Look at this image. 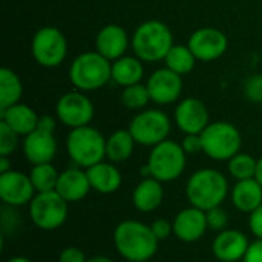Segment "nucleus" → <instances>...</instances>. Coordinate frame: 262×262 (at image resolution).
Instances as JSON below:
<instances>
[{"label":"nucleus","mask_w":262,"mask_h":262,"mask_svg":"<svg viewBox=\"0 0 262 262\" xmlns=\"http://www.w3.org/2000/svg\"><path fill=\"white\" fill-rule=\"evenodd\" d=\"M18 134H15L5 121H0V155L9 157L18 144Z\"/></svg>","instance_id":"2f4dec72"},{"label":"nucleus","mask_w":262,"mask_h":262,"mask_svg":"<svg viewBox=\"0 0 262 262\" xmlns=\"http://www.w3.org/2000/svg\"><path fill=\"white\" fill-rule=\"evenodd\" d=\"M149 100H150V95H149L147 86L141 83L126 86L121 94V103L127 109H132V111L143 109L149 103Z\"/></svg>","instance_id":"7c9ffc66"},{"label":"nucleus","mask_w":262,"mask_h":262,"mask_svg":"<svg viewBox=\"0 0 262 262\" xmlns=\"http://www.w3.org/2000/svg\"><path fill=\"white\" fill-rule=\"evenodd\" d=\"M86 256L84 253L77 249V247H66L64 250H61L60 256H58V262H86Z\"/></svg>","instance_id":"e433bc0d"},{"label":"nucleus","mask_w":262,"mask_h":262,"mask_svg":"<svg viewBox=\"0 0 262 262\" xmlns=\"http://www.w3.org/2000/svg\"><path fill=\"white\" fill-rule=\"evenodd\" d=\"M206 218H207V226L212 230L223 232L229 226V215H227V212L221 206L207 210L206 212Z\"/></svg>","instance_id":"473e14b6"},{"label":"nucleus","mask_w":262,"mask_h":262,"mask_svg":"<svg viewBox=\"0 0 262 262\" xmlns=\"http://www.w3.org/2000/svg\"><path fill=\"white\" fill-rule=\"evenodd\" d=\"M158 243L150 226L135 220L120 223L114 232L117 252L129 262L149 261L157 253Z\"/></svg>","instance_id":"f257e3e1"},{"label":"nucleus","mask_w":262,"mask_h":262,"mask_svg":"<svg viewBox=\"0 0 262 262\" xmlns=\"http://www.w3.org/2000/svg\"><path fill=\"white\" fill-rule=\"evenodd\" d=\"M227 167H229L230 175L236 181H243V180L255 178L258 161L252 155H249V154H236L233 158L229 160V166Z\"/></svg>","instance_id":"c756f323"},{"label":"nucleus","mask_w":262,"mask_h":262,"mask_svg":"<svg viewBox=\"0 0 262 262\" xmlns=\"http://www.w3.org/2000/svg\"><path fill=\"white\" fill-rule=\"evenodd\" d=\"M229 193L226 177L215 169H201L195 172L186 186V195L193 207L204 212L221 206Z\"/></svg>","instance_id":"f03ea898"},{"label":"nucleus","mask_w":262,"mask_h":262,"mask_svg":"<svg viewBox=\"0 0 262 262\" xmlns=\"http://www.w3.org/2000/svg\"><path fill=\"white\" fill-rule=\"evenodd\" d=\"M31 51L32 57L40 66L55 68L66 58L68 43L60 29L46 26L35 32L31 43Z\"/></svg>","instance_id":"9d476101"},{"label":"nucleus","mask_w":262,"mask_h":262,"mask_svg":"<svg viewBox=\"0 0 262 262\" xmlns=\"http://www.w3.org/2000/svg\"><path fill=\"white\" fill-rule=\"evenodd\" d=\"M23 94V86L18 75L8 69H0V111L8 109L18 103Z\"/></svg>","instance_id":"bb28decb"},{"label":"nucleus","mask_w":262,"mask_h":262,"mask_svg":"<svg viewBox=\"0 0 262 262\" xmlns=\"http://www.w3.org/2000/svg\"><path fill=\"white\" fill-rule=\"evenodd\" d=\"M35 189L31 178L18 170L0 173V198L9 207L29 204L35 196Z\"/></svg>","instance_id":"ddd939ff"},{"label":"nucleus","mask_w":262,"mask_h":262,"mask_svg":"<svg viewBox=\"0 0 262 262\" xmlns=\"http://www.w3.org/2000/svg\"><path fill=\"white\" fill-rule=\"evenodd\" d=\"M129 132L132 134L135 143L154 147L167 140V135L170 132V120L161 111H143L132 118L129 124Z\"/></svg>","instance_id":"1a4fd4ad"},{"label":"nucleus","mask_w":262,"mask_h":262,"mask_svg":"<svg viewBox=\"0 0 262 262\" xmlns=\"http://www.w3.org/2000/svg\"><path fill=\"white\" fill-rule=\"evenodd\" d=\"M164 61H166V68H169L170 71H173L180 75H186L195 68L196 57L193 55V52L190 51L189 46L173 45L172 49L167 52Z\"/></svg>","instance_id":"cd10ccee"},{"label":"nucleus","mask_w":262,"mask_h":262,"mask_svg":"<svg viewBox=\"0 0 262 262\" xmlns=\"http://www.w3.org/2000/svg\"><path fill=\"white\" fill-rule=\"evenodd\" d=\"M175 123L186 135H201L210 124L207 106L198 98H184L175 109Z\"/></svg>","instance_id":"2eb2a0df"},{"label":"nucleus","mask_w":262,"mask_h":262,"mask_svg":"<svg viewBox=\"0 0 262 262\" xmlns=\"http://www.w3.org/2000/svg\"><path fill=\"white\" fill-rule=\"evenodd\" d=\"M58 177H60V173L57 172V169L51 163L35 164L29 173V178H31L37 193L55 190Z\"/></svg>","instance_id":"c85d7f7f"},{"label":"nucleus","mask_w":262,"mask_h":262,"mask_svg":"<svg viewBox=\"0 0 262 262\" xmlns=\"http://www.w3.org/2000/svg\"><path fill=\"white\" fill-rule=\"evenodd\" d=\"M86 262H112V259H109L106 256H94V258L88 259Z\"/></svg>","instance_id":"37998d69"},{"label":"nucleus","mask_w":262,"mask_h":262,"mask_svg":"<svg viewBox=\"0 0 262 262\" xmlns=\"http://www.w3.org/2000/svg\"><path fill=\"white\" fill-rule=\"evenodd\" d=\"M243 262H262V239H256L249 246Z\"/></svg>","instance_id":"58836bf2"},{"label":"nucleus","mask_w":262,"mask_h":262,"mask_svg":"<svg viewBox=\"0 0 262 262\" xmlns=\"http://www.w3.org/2000/svg\"><path fill=\"white\" fill-rule=\"evenodd\" d=\"M144 69L138 57H121L112 64V80L120 86H132L140 83Z\"/></svg>","instance_id":"393cba45"},{"label":"nucleus","mask_w":262,"mask_h":262,"mask_svg":"<svg viewBox=\"0 0 262 262\" xmlns=\"http://www.w3.org/2000/svg\"><path fill=\"white\" fill-rule=\"evenodd\" d=\"M111 78L112 64L97 51L78 55L69 68V80L81 92L97 91Z\"/></svg>","instance_id":"20e7f679"},{"label":"nucleus","mask_w":262,"mask_h":262,"mask_svg":"<svg viewBox=\"0 0 262 262\" xmlns=\"http://www.w3.org/2000/svg\"><path fill=\"white\" fill-rule=\"evenodd\" d=\"M147 167L152 178L161 183L173 181L180 178L186 169V152L181 144L166 140L152 147Z\"/></svg>","instance_id":"0eeeda50"},{"label":"nucleus","mask_w":262,"mask_h":262,"mask_svg":"<svg viewBox=\"0 0 262 262\" xmlns=\"http://www.w3.org/2000/svg\"><path fill=\"white\" fill-rule=\"evenodd\" d=\"M92 187H91L86 170L68 169L60 173L55 192L68 203H77L83 200L89 193Z\"/></svg>","instance_id":"aec40b11"},{"label":"nucleus","mask_w":262,"mask_h":262,"mask_svg":"<svg viewBox=\"0 0 262 262\" xmlns=\"http://www.w3.org/2000/svg\"><path fill=\"white\" fill-rule=\"evenodd\" d=\"M249 226H250L252 233H253L258 239H262V204L258 209H255V210L250 213Z\"/></svg>","instance_id":"4c0bfd02"},{"label":"nucleus","mask_w":262,"mask_h":262,"mask_svg":"<svg viewBox=\"0 0 262 262\" xmlns=\"http://www.w3.org/2000/svg\"><path fill=\"white\" fill-rule=\"evenodd\" d=\"M55 114L58 120L72 129L89 126L94 118V104L92 101L80 92H68L57 101Z\"/></svg>","instance_id":"9b49d317"},{"label":"nucleus","mask_w":262,"mask_h":262,"mask_svg":"<svg viewBox=\"0 0 262 262\" xmlns=\"http://www.w3.org/2000/svg\"><path fill=\"white\" fill-rule=\"evenodd\" d=\"M147 91L150 100L157 104H170L177 101L183 91L181 75L169 68L155 71L147 80Z\"/></svg>","instance_id":"4468645a"},{"label":"nucleus","mask_w":262,"mask_h":262,"mask_svg":"<svg viewBox=\"0 0 262 262\" xmlns=\"http://www.w3.org/2000/svg\"><path fill=\"white\" fill-rule=\"evenodd\" d=\"M246 97L253 103H262V74L253 75L246 81L244 86Z\"/></svg>","instance_id":"72a5a7b5"},{"label":"nucleus","mask_w":262,"mask_h":262,"mask_svg":"<svg viewBox=\"0 0 262 262\" xmlns=\"http://www.w3.org/2000/svg\"><path fill=\"white\" fill-rule=\"evenodd\" d=\"M8 262H32L31 259L25 258V256H15V258H11Z\"/></svg>","instance_id":"c03bdc74"},{"label":"nucleus","mask_w":262,"mask_h":262,"mask_svg":"<svg viewBox=\"0 0 262 262\" xmlns=\"http://www.w3.org/2000/svg\"><path fill=\"white\" fill-rule=\"evenodd\" d=\"M135 147V140L132 134L127 130H117L106 140V158L111 163H123L126 161Z\"/></svg>","instance_id":"a878e982"},{"label":"nucleus","mask_w":262,"mask_h":262,"mask_svg":"<svg viewBox=\"0 0 262 262\" xmlns=\"http://www.w3.org/2000/svg\"><path fill=\"white\" fill-rule=\"evenodd\" d=\"M249 239L247 236L239 230L226 229L218 233V236L213 241L212 250L216 259L223 262H236L244 259L247 250H249Z\"/></svg>","instance_id":"a211bd4d"},{"label":"nucleus","mask_w":262,"mask_h":262,"mask_svg":"<svg viewBox=\"0 0 262 262\" xmlns=\"http://www.w3.org/2000/svg\"><path fill=\"white\" fill-rule=\"evenodd\" d=\"M129 38L126 31L120 25H106L100 29L95 38V48L97 52L101 54L109 61H115L121 57H124V52L127 49Z\"/></svg>","instance_id":"6ab92c4d"},{"label":"nucleus","mask_w":262,"mask_h":262,"mask_svg":"<svg viewBox=\"0 0 262 262\" xmlns=\"http://www.w3.org/2000/svg\"><path fill=\"white\" fill-rule=\"evenodd\" d=\"M232 201L239 212L252 213L262 204V186L255 178L236 181L232 190Z\"/></svg>","instance_id":"b1692460"},{"label":"nucleus","mask_w":262,"mask_h":262,"mask_svg":"<svg viewBox=\"0 0 262 262\" xmlns=\"http://www.w3.org/2000/svg\"><path fill=\"white\" fill-rule=\"evenodd\" d=\"M173 233L183 243H195L209 229L206 212L198 207H189L181 210L173 220Z\"/></svg>","instance_id":"f3484780"},{"label":"nucleus","mask_w":262,"mask_h":262,"mask_svg":"<svg viewBox=\"0 0 262 262\" xmlns=\"http://www.w3.org/2000/svg\"><path fill=\"white\" fill-rule=\"evenodd\" d=\"M187 46L190 48L196 60L213 61L227 51L229 40L226 34L216 28H201L190 35Z\"/></svg>","instance_id":"f8f14e48"},{"label":"nucleus","mask_w":262,"mask_h":262,"mask_svg":"<svg viewBox=\"0 0 262 262\" xmlns=\"http://www.w3.org/2000/svg\"><path fill=\"white\" fill-rule=\"evenodd\" d=\"M23 154L32 166L51 163L57 154V140L54 137V132L38 127L32 130L29 135L25 137Z\"/></svg>","instance_id":"dca6fc26"},{"label":"nucleus","mask_w":262,"mask_h":262,"mask_svg":"<svg viewBox=\"0 0 262 262\" xmlns=\"http://www.w3.org/2000/svg\"><path fill=\"white\" fill-rule=\"evenodd\" d=\"M29 218L41 230H55L68 218V201L55 190L35 193L29 203Z\"/></svg>","instance_id":"6e6552de"},{"label":"nucleus","mask_w":262,"mask_h":262,"mask_svg":"<svg viewBox=\"0 0 262 262\" xmlns=\"http://www.w3.org/2000/svg\"><path fill=\"white\" fill-rule=\"evenodd\" d=\"M150 229H152V232H154V235L157 236L158 241H164L173 233V224L169 223L167 220H163V218L155 220L150 224Z\"/></svg>","instance_id":"f704fd0d"},{"label":"nucleus","mask_w":262,"mask_h":262,"mask_svg":"<svg viewBox=\"0 0 262 262\" xmlns=\"http://www.w3.org/2000/svg\"><path fill=\"white\" fill-rule=\"evenodd\" d=\"M86 173H88L91 187L104 195L117 192L123 181L120 170L112 163L101 161V163L86 169Z\"/></svg>","instance_id":"412c9836"},{"label":"nucleus","mask_w":262,"mask_h":262,"mask_svg":"<svg viewBox=\"0 0 262 262\" xmlns=\"http://www.w3.org/2000/svg\"><path fill=\"white\" fill-rule=\"evenodd\" d=\"M173 46V35L169 26L160 20L141 23L132 37V48L141 61L155 63L164 60Z\"/></svg>","instance_id":"7ed1b4c3"},{"label":"nucleus","mask_w":262,"mask_h":262,"mask_svg":"<svg viewBox=\"0 0 262 262\" xmlns=\"http://www.w3.org/2000/svg\"><path fill=\"white\" fill-rule=\"evenodd\" d=\"M38 129H43V130H49V132H54L55 130V120L49 115H43L38 118Z\"/></svg>","instance_id":"ea45409f"},{"label":"nucleus","mask_w":262,"mask_h":262,"mask_svg":"<svg viewBox=\"0 0 262 262\" xmlns=\"http://www.w3.org/2000/svg\"><path fill=\"white\" fill-rule=\"evenodd\" d=\"M0 117H2V121H5L15 134L18 135H29L32 130L37 129L38 126V118L35 111L26 104H14L8 109H3L0 111Z\"/></svg>","instance_id":"4be33fe9"},{"label":"nucleus","mask_w":262,"mask_h":262,"mask_svg":"<svg viewBox=\"0 0 262 262\" xmlns=\"http://www.w3.org/2000/svg\"><path fill=\"white\" fill-rule=\"evenodd\" d=\"M201 140L203 152L216 161H229L236 154H239L243 144L239 130L227 121L210 123L201 132Z\"/></svg>","instance_id":"423d86ee"},{"label":"nucleus","mask_w":262,"mask_h":262,"mask_svg":"<svg viewBox=\"0 0 262 262\" xmlns=\"http://www.w3.org/2000/svg\"><path fill=\"white\" fill-rule=\"evenodd\" d=\"M183 149L186 154L189 155H195V154H200L203 152V140H201V135H195V134H189L184 137L183 143H181Z\"/></svg>","instance_id":"c9c22d12"},{"label":"nucleus","mask_w":262,"mask_h":262,"mask_svg":"<svg viewBox=\"0 0 262 262\" xmlns=\"http://www.w3.org/2000/svg\"><path fill=\"white\" fill-rule=\"evenodd\" d=\"M163 196H164V190H163L161 181L149 177V178H144L135 187L132 201H134V206L137 210L147 213V212L157 210L161 206Z\"/></svg>","instance_id":"5701e85b"},{"label":"nucleus","mask_w":262,"mask_h":262,"mask_svg":"<svg viewBox=\"0 0 262 262\" xmlns=\"http://www.w3.org/2000/svg\"><path fill=\"white\" fill-rule=\"evenodd\" d=\"M66 149L71 160L83 167L89 169L101 163L106 157V140L104 137L91 126L72 129L66 140Z\"/></svg>","instance_id":"39448f33"},{"label":"nucleus","mask_w":262,"mask_h":262,"mask_svg":"<svg viewBox=\"0 0 262 262\" xmlns=\"http://www.w3.org/2000/svg\"><path fill=\"white\" fill-rule=\"evenodd\" d=\"M9 166H11V163H9L8 157H2V155H0V173L9 172V170H11Z\"/></svg>","instance_id":"a19ab883"},{"label":"nucleus","mask_w":262,"mask_h":262,"mask_svg":"<svg viewBox=\"0 0 262 262\" xmlns=\"http://www.w3.org/2000/svg\"><path fill=\"white\" fill-rule=\"evenodd\" d=\"M255 180L262 186V157L258 160V167H256V175H255Z\"/></svg>","instance_id":"79ce46f5"}]
</instances>
